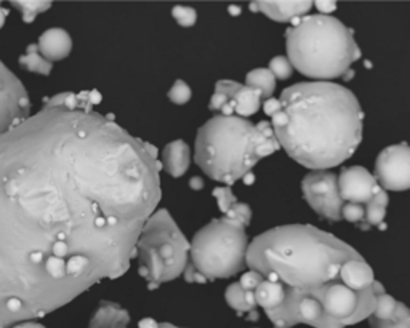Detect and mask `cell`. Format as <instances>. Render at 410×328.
I'll return each mask as SVG.
<instances>
[{
  "instance_id": "f546056e",
  "label": "cell",
  "mask_w": 410,
  "mask_h": 328,
  "mask_svg": "<svg viewBox=\"0 0 410 328\" xmlns=\"http://www.w3.org/2000/svg\"><path fill=\"white\" fill-rule=\"evenodd\" d=\"M7 16H8V10H5V8L0 7V29H2V27H3L5 18H7Z\"/></svg>"
},
{
  "instance_id": "2e32d148",
  "label": "cell",
  "mask_w": 410,
  "mask_h": 328,
  "mask_svg": "<svg viewBox=\"0 0 410 328\" xmlns=\"http://www.w3.org/2000/svg\"><path fill=\"white\" fill-rule=\"evenodd\" d=\"M162 165L168 174L173 178H180L188 172L191 165V149L182 140L167 144L162 152Z\"/></svg>"
},
{
  "instance_id": "e0dca14e",
  "label": "cell",
  "mask_w": 410,
  "mask_h": 328,
  "mask_svg": "<svg viewBox=\"0 0 410 328\" xmlns=\"http://www.w3.org/2000/svg\"><path fill=\"white\" fill-rule=\"evenodd\" d=\"M130 314L112 301H101L93 314L89 328H129Z\"/></svg>"
},
{
  "instance_id": "f1b7e54d",
  "label": "cell",
  "mask_w": 410,
  "mask_h": 328,
  "mask_svg": "<svg viewBox=\"0 0 410 328\" xmlns=\"http://www.w3.org/2000/svg\"><path fill=\"white\" fill-rule=\"evenodd\" d=\"M202 186H204V181H202L200 178H193V179H191V188H193V189L199 191V189H202Z\"/></svg>"
},
{
  "instance_id": "6da1fadb",
  "label": "cell",
  "mask_w": 410,
  "mask_h": 328,
  "mask_svg": "<svg viewBox=\"0 0 410 328\" xmlns=\"http://www.w3.org/2000/svg\"><path fill=\"white\" fill-rule=\"evenodd\" d=\"M161 168L154 147L91 109L43 107L0 135V328L124 276Z\"/></svg>"
},
{
  "instance_id": "d4e9b609",
  "label": "cell",
  "mask_w": 410,
  "mask_h": 328,
  "mask_svg": "<svg viewBox=\"0 0 410 328\" xmlns=\"http://www.w3.org/2000/svg\"><path fill=\"white\" fill-rule=\"evenodd\" d=\"M213 195L217 197L218 207H220L223 215H225V213L231 209V205L234 204V202H237L229 186H225V188H217L215 191H213Z\"/></svg>"
},
{
  "instance_id": "83f0119b",
  "label": "cell",
  "mask_w": 410,
  "mask_h": 328,
  "mask_svg": "<svg viewBox=\"0 0 410 328\" xmlns=\"http://www.w3.org/2000/svg\"><path fill=\"white\" fill-rule=\"evenodd\" d=\"M13 328H45V327L41 324H36V322L26 320V322H20V324H16Z\"/></svg>"
},
{
  "instance_id": "44dd1931",
  "label": "cell",
  "mask_w": 410,
  "mask_h": 328,
  "mask_svg": "<svg viewBox=\"0 0 410 328\" xmlns=\"http://www.w3.org/2000/svg\"><path fill=\"white\" fill-rule=\"evenodd\" d=\"M12 5L23 15L24 23H32L37 15L47 12L52 7V2H12Z\"/></svg>"
},
{
  "instance_id": "484cf974",
  "label": "cell",
  "mask_w": 410,
  "mask_h": 328,
  "mask_svg": "<svg viewBox=\"0 0 410 328\" xmlns=\"http://www.w3.org/2000/svg\"><path fill=\"white\" fill-rule=\"evenodd\" d=\"M138 328H180V327H175L172 324H159V322H156L154 319H143L140 320Z\"/></svg>"
},
{
  "instance_id": "277c9868",
  "label": "cell",
  "mask_w": 410,
  "mask_h": 328,
  "mask_svg": "<svg viewBox=\"0 0 410 328\" xmlns=\"http://www.w3.org/2000/svg\"><path fill=\"white\" fill-rule=\"evenodd\" d=\"M279 147L270 122L255 125L237 116H217L199 128L196 163L207 177L231 186Z\"/></svg>"
},
{
  "instance_id": "4316f807",
  "label": "cell",
  "mask_w": 410,
  "mask_h": 328,
  "mask_svg": "<svg viewBox=\"0 0 410 328\" xmlns=\"http://www.w3.org/2000/svg\"><path fill=\"white\" fill-rule=\"evenodd\" d=\"M316 5H318V8L321 10L322 15L330 13V12H333V10L337 8V3L335 2H318Z\"/></svg>"
},
{
  "instance_id": "cb8c5ba5",
  "label": "cell",
  "mask_w": 410,
  "mask_h": 328,
  "mask_svg": "<svg viewBox=\"0 0 410 328\" xmlns=\"http://www.w3.org/2000/svg\"><path fill=\"white\" fill-rule=\"evenodd\" d=\"M172 15L173 18L177 20V23L183 27L194 26L196 21H198V13H196V10L191 7H184V5H177V7L172 10Z\"/></svg>"
},
{
  "instance_id": "7402d4cb",
  "label": "cell",
  "mask_w": 410,
  "mask_h": 328,
  "mask_svg": "<svg viewBox=\"0 0 410 328\" xmlns=\"http://www.w3.org/2000/svg\"><path fill=\"white\" fill-rule=\"evenodd\" d=\"M270 70L271 74L274 75V79L286 80L293 74V66L288 61L287 57H276L271 59Z\"/></svg>"
},
{
  "instance_id": "1f68e13d",
  "label": "cell",
  "mask_w": 410,
  "mask_h": 328,
  "mask_svg": "<svg viewBox=\"0 0 410 328\" xmlns=\"http://www.w3.org/2000/svg\"><path fill=\"white\" fill-rule=\"evenodd\" d=\"M229 13H234V15H239L240 13V10L237 8V7H231L229 8Z\"/></svg>"
},
{
  "instance_id": "8992f818",
  "label": "cell",
  "mask_w": 410,
  "mask_h": 328,
  "mask_svg": "<svg viewBox=\"0 0 410 328\" xmlns=\"http://www.w3.org/2000/svg\"><path fill=\"white\" fill-rule=\"evenodd\" d=\"M250 218V207L234 202L225 215L202 228L189 244V260L184 269L186 282L205 283L244 271L249 248L245 228Z\"/></svg>"
},
{
  "instance_id": "3957f363",
  "label": "cell",
  "mask_w": 410,
  "mask_h": 328,
  "mask_svg": "<svg viewBox=\"0 0 410 328\" xmlns=\"http://www.w3.org/2000/svg\"><path fill=\"white\" fill-rule=\"evenodd\" d=\"M279 146L300 165L337 167L363 141L364 112L351 90L332 82H302L265 103Z\"/></svg>"
},
{
  "instance_id": "7a4b0ae2",
  "label": "cell",
  "mask_w": 410,
  "mask_h": 328,
  "mask_svg": "<svg viewBox=\"0 0 410 328\" xmlns=\"http://www.w3.org/2000/svg\"><path fill=\"white\" fill-rule=\"evenodd\" d=\"M245 266L281 288L274 328H344L372 314L383 285L351 245L308 224L270 229L249 244Z\"/></svg>"
},
{
  "instance_id": "7c38bea8",
  "label": "cell",
  "mask_w": 410,
  "mask_h": 328,
  "mask_svg": "<svg viewBox=\"0 0 410 328\" xmlns=\"http://www.w3.org/2000/svg\"><path fill=\"white\" fill-rule=\"evenodd\" d=\"M375 179L385 191L409 189V146H388L375 163Z\"/></svg>"
},
{
  "instance_id": "d6986e66",
  "label": "cell",
  "mask_w": 410,
  "mask_h": 328,
  "mask_svg": "<svg viewBox=\"0 0 410 328\" xmlns=\"http://www.w3.org/2000/svg\"><path fill=\"white\" fill-rule=\"evenodd\" d=\"M245 85L258 90L261 98H268V100H270L272 93L276 90V79L274 75L271 74L270 69L260 68L250 70L247 77H245Z\"/></svg>"
},
{
  "instance_id": "ba28073f",
  "label": "cell",
  "mask_w": 410,
  "mask_h": 328,
  "mask_svg": "<svg viewBox=\"0 0 410 328\" xmlns=\"http://www.w3.org/2000/svg\"><path fill=\"white\" fill-rule=\"evenodd\" d=\"M338 195L342 200V221H348L369 231L372 228L383 229L388 194L376 183L374 174L364 167H349L337 177Z\"/></svg>"
},
{
  "instance_id": "52a82bcc",
  "label": "cell",
  "mask_w": 410,
  "mask_h": 328,
  "mask_svg": "<svg viewBox=\"0 0 410 328\" xmlns=\"http://www.w3.org/2000/svg\"><path fill=\"white\" fill-rule=\"evenodd\" d=\"M140 276L149 288L170 282L184 272L189 260V242L167 210H157L147 218L135 244Z\"/></svg>"
},
{
  "instance_id": "5bb4252c",
  "label": "cell",
  "mask_w": 410,
  "mask_h": 328,
  "mask_svg": "<svg viewBox=\"0 0 410 328\" xmlns=\"http://www.w3.org/2000/svg\"><path fill=\"white\" fill-rule=\"evenodd\" d=\"M37 48L47 61H61L73 50V39L61 27H52L41 36Z\"/></svg>"
},
{
  "instance_id": "4fadbf2b",
  "label": "cell",
  "mask_w": 410,
  "mask_h": 328,
  "mask_svg": "<svg viewBox=\"0 0 410 328\" xmlns=\"http://www.w3.org/2000/svg\"><path fill=\"white\" fill-rule=\"evenodd\" d=\"M372 328H409L407 306L386 295L385 288L376 295L375 308L367 317Z\"/></svg>"
},
{
  "instance_id": "9a60e30c",
  "label": "cell",
  "mask_w": 410,
  "mask_h": 328,
  "mask_svg": "<svg viewBox=\"0 0 410 328\" xmlns=\"http://www.w3.org/2000/svg\"><path fill=\"white\" fill-rule=\"evenodd\" d=\"M313 7V2H254V12L265 13L268 18L284 23V21H295L306 16Z\"/></svg>"
},
{
  "instance_id": "8fae6325",
  "label": "cell",
  "mask_w": 410,
  "mask_h": 328,
  "mask_svg": "<svg viewBox=\"0 0 410 328\" xmlns=\"http://www.w3.org/2000/svg\"><path fill=\"white\" fill-rule=\"evenodd\" d=\"M260 103L261 95L258 90L234 80H220L217 82L209 109L220 112V116L237 114V117L245 119L258 112Z\"/></svg>"
},
{
  "instance_id": "4dcf8cb0",
  "label": "cell",
  "mask_w": 410,
  "mask_h": 328,
  "mask_svg": "<svg viewBox=\"0 0 410 328\" xmlns=\"http://www.w3.org/2000/svg\"><path fill=\"white\" fill-rule=\"evenodd\" d=\"M244 181L247 183V184H250V183H254V174L251 173H249V174H245L244 177Z\"/></svg>"
},
{
  "instance_id": "5b68a950",
  "label": "cell",
  "mask_w": 410,
  "mask_h": 328,
  "mask_svg": "<svg viewBox=\"0 0 410 328\" xmlns=\"http://www.w3.org/2000/svg\"><path fill=\"white\" fill-rule=\"evenodd\" d=\"M287 58L295 69L318 82L349 79L360 50L351 29L330 15L295 20L286 32Z\"/></svg>"
},
{
  "instance_id": "603a6c76",
  "label": "cell",
  "mask_w": 410,
  "mask_h": 328,
  "mask_svg": "<svg viewBox=\"0 0 410 328\" xmlns=\"http://www.w3.org/2000/svg\"><path fill=\"white\" fill-rule=\"evenodd\" d=\"M191 95H193V93H191L189 85L186 84L184 80H177L172 89L168 90V100L178 106L186 105V103L191 100Z\"/></svg>"
},
{
  "instance_id": "30bf717a",
  "label": "cell",
  "mask_w": 410,
  "mask_h": 328,
  "mask_svg": "<svg viewBox=\"0 0 410 328\" xmlns=\"http://www.w3.org/2000/svg\"><path fill=\"white\" fill-rule=\"evenodd\" d=\"M31 116V101L21 80L0 61V135Z\"/></svg>"
},
{
  "instance_id": "ac0fdd59",
  "label": "cell",
  "mask_w": 410,
  "mask_h": 328,
  "mask_svg": "<svg viewBox=\"0 0 410 328\" xmlns=\"http://www.w3.org/2000/svg\"><path fill=\"white\" fill-rule=\"evenodd\" d=\"M226 303L239 315H247L249 320H258L255 290H245L239 285V282H234L226 290Z\"/></svg>"
},
{
  "instance_id": "9c48e42d",
  "label": "cell",
  "mask_w": 410,
  "mask_h": 328,
  "mask_svg": "<svg viewBox=\"0 0 410 328\" xmlns=\"http://www.w3.org/2000/svg\"><path fill=\"white\" fill-rule=\"evenodd\" d=\"M302 191L305 200L321 218L330 223L342 221V200L335 173L321 170L306 174Z\"/></svg>"
},
{
  "instance_id": "ffe728a7",
  "label": "cell",
  "mask_w": 410,
  "mask_h": 328,
  "mask_svg": "<svg viewBox=\"0 0 410 328\" xmlns=\"http://www.w3.org/2000/svg\"><path fill=\"white\" fill-rule=\"evenodd\" d=\"M20 66L21 68H24L26 70H29V73L41 74V75H48L52 73V68H53V64L50 61H47V59L39 53L37 45L27 47L26 53L20 58Z\"/></svg>"
}]
</instances>
